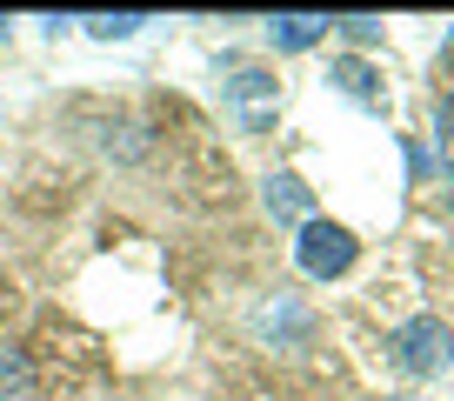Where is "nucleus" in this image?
I'll use <instances>...</instances> for the list:
<instances>
[{
    "mask_svg": "<svg viewBox=\"0 0 454 401\" xmlns=\"http://www.w3.org/2000/svg\"><path fill=\"white\" fill-rule=\"evenodd\" d=\"M387 348H395V368L421 374V381H434V374L454 368V328L441 315H408L395 334H387Z\"/></svg>",
    "mask_w": 454,
    "mask_h": 401,
    "instance_id": "1",
    "label": "nucleus"
},
{
    "mask_svg": "<svg viewBox=\"0 0 454 401\" xmlns=\"http://www.w3.org/2000/svg\"><path fill=\"white\" fill-rule=\"evenodd\" d=\"M327 34H348L355 47H374L381 41V20L374 14H327Z\"/></svg>",
    "mask_w": 454,
    "mask_h": 401,
    "instance_id": "9",
    "label": "nucleus"
},
{
    "mask_svg": "<svg viewBox=\"0 0 454 401\" xmlns=\"http://www.w3.org/2000/svg\"><path fill=\"white\" fill-rule=\"evenodd\" d=\"M147 14H87V34L94 41H128V34H141Z\"/></svg>",
    "mask_w": 454,
    "mask_h": 401,
    "instance_id": "8",
    "label": "nucleus"
},
{
    "mask_svg": "<svg viewBox=\"0 0 454 401\" xmlns=\"http://www.w3.org/2000/svg\"><path fill=\"white\" fill-rule=\"evenodd\" d=\"M448 60H454V28H448Z\"/></svg>",
    "mask_w": 454,
    "mask_h": 401,
    "instance_id": "11",
    "label": "nucleus"
},
{
    "mask_svg": "<svg viewBox=\"0 0 454 401\" xmlns=\"http://www.w3.org/2000/svg\"><path fill=\"white\" fill-rule=\"evenodd\" d=\"M268 41L281 47V54H308V47L327 41V14H274L268 20Z\"/></svg>",
    "mask_w": 454,
    "mask_h": 401,
    "instance_id": "5",
    "label": "nucleus"
},
{
    "mask_svg": "<svg viewBox=\"0 0 454 401\" xmlns=\"http://www.w3.org/2000/svg\"><path fill=\"white\" fill-rule=\"evenodd\" d=\"M355 261H361V241L340 228V221L314 215V221H301V228H294V268L308 274V281H340Z\"/></svg>",
    "mask_w": 454,
    "mask_h": 401,
    "instance_id": "2",
    "label": "nucleus"
},
{
    "mask_svg": "<svg viewBox=\"0 0 454 401\" xmlns=\"http://www.w3.org/2000/svg\"><path fill=\"white\" fill-rule=\"evenodd\" d=\"M20 395H27V355L0 342V401H20Z\"/></svg>",
    "mask_w": 454,
    "mask_h": 401,
    "instance_id": "7",
    "label": "nucleus"
},
{
    "mask_svg": "<svg viewBox=\"0 0 454 401\" xmlns=\"http://www.w3.org/2000/svg\"><path fill=\"white\" fill-rule=\"evenodd\" d=\"M261 208H268L274 221H314V194H308V181H301V174H268V181H261Z\"/></svg>",
    "mask_w": 454,
    "mask_h": 401,
    "instance_id": "4",
    "label": "nucleus"
},
{
    "mask_svg": "<svg viewBox=\"0 0 454 401\" xmlns=\"http://www.w3.org/2000/svg\"><path fill=\"white\" fill-rule=\"evenodd\" d=\"M434 134H441V161L454 168V94H448V100L434 107Z\"/></svg>",
    "mask_w": 454,
    "mask_h": 401,
    "instance_id": "10",
    "label": "nucleus"
},
{
    "mask_svg": "<svg viewBox=\"0 0 454 401\" xmlns=\"http://www.w3.org/2000/svg\"><path fill=\"white\" fill-rule=\"evenodd\" d=\"M221 100H227V114H234L241 134H261L274 121V107H281V81L268 67H234L221 81Z\"/></svg>",
    "mask_w": 454,
    "mask_h": 401,
    "instance_id": "3",
    "label": "nucleus"
},
{
    "mask_svg": "<svg viewBox=\"0 0 454 401\" xmlns=\"http://www.w3.org/2000/svg\"><path fill=\"white\" fill-rule=\"evenodd\" d=\"M334 87H340L348 100H361V107H387V87L374 81L368 60H334Z\"/></svg>",
    "mask_w": 454,
    "mask_h": 401,
    "instance_id": "6",
    "label": "nucleus"
}]
</instances>
